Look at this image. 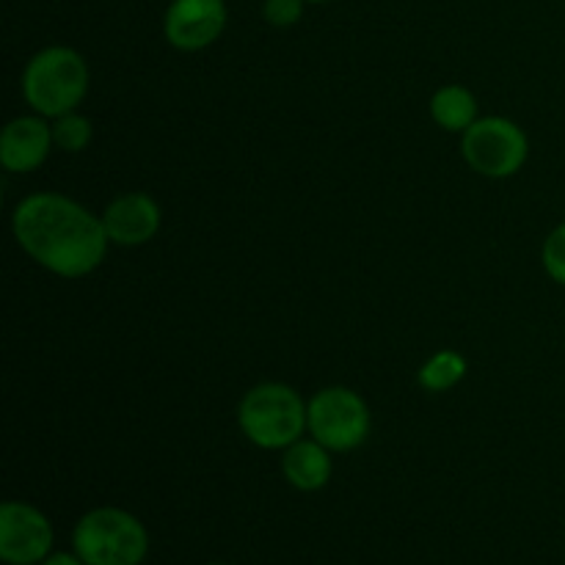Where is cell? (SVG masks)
<instances>
[{
	"mask_svg": "<svg viewBox=\"0 0 565 565\" xmlns=\"http://www.w3.org/2000/svg\"><path fill=\"white\" fill-rule=\"evenodd\" d=\"M11 226L28 257L64 279L94 274L110 243L103 218L61 193H31L22 199Z\"/></svg>",
	"mask_w": 565,
	"mask_h": 565,
	"instance_id": "obj_1",
	"label": "cell"
},
{
	"mask_svg": "<svg viewBox=\"0 0 565 565\" xmlns=\"http://www.w3.org/2000/svg\"><path fill=\"white\" fill-rule=\"evenodd\" d=\"M22 94L33 114L58 119L72 114L88 94V64L72 47H44L22 72Z\"/></svg>",
	"mask_w": 565,
	"mask_h": 565,
	"instance_id": "obj_2",
	"label": "cell"
},
{
	"mask_svg": "<svg viewBox=\"0 0 565 565\" xmlns=\"http://www.w3.org/2000/svg\"><path fill=\"white\" fill-rule=\"evenodd\" d=\"M237 423L248 441L263 450H287L309 428V406L287 384H259L246 392Z\"/></svg>",
	"mask_w": 565,
	"mask_h": 565,
	"instance_id": "obj_3",
	"label": "cell"
},
{
	"mask_svg": "<svg viewBox=\"0 0 565 565\" xmlns=\"http://www.w3.org/2000/svg\"><path fill=\"white\" fill-rule=\"evenodd\" d=\"M72 546L86 565H141L149 552V535L132 513L94 508L75 524Z\"/></svg>",
	"mask_w": 565,
	"mask_h": 565,
	"instance_id": "obj_4",
	"label": "cell"
},
{
	"mask_svg": "<svg viewBox=\"0 0 565 565\" xmlns=\"http://www.w3.org/2000/svg\"><path fill=\"white\" fill-rule=\"evenodd\" d=\"M461 152L478 174L502 180V177H513L527 163L530 141L516 121L486 116L463 132Z\"/></svg>",
	"mask_w": 565,
	"mask_h": 565,
	"instance_id": "obj_5",
	"label": "cell"
},
{
	"mask_svg": "<svg viewBox=\"0 0 565 565\" xmlns=\"http://www.w3.org/2000/svg\"><path fill=\"white\" fill-rule=\"evenodd\" d=\"M309 434L331 452L356 450L370 434L367 403L348 386H326L309 401Z\"/></svg>",
	"mask_w": 565,
	"mask_h": 565,
	"instance_id": "obj_6",
	"label": "cell"
},
{
	"mask_svg": "<svg viewBox=\"0 0 565 565\" xmlns=\"http://www.w3.org/2000/svg\"><path fill=\"white\" fill-rule=\"evenodd\" d=\"M53 550V524L28 502L0 508V557L9 565H39Z\"/></svg>",
	"mask_w": 565,
	"mask_h": 565,
	"instance_id": "obj_7",
	"label": "cell"
},
{
	"mask_svg": "<svg viewBox=\"0 0 565 565\" xmlns=\"http://www.w3.org/2000/svg\"><path fill=\"white\" fill-rule=\"evenodd\" d=\"M226 28L224 0H171L163 31L171 47L196 53L210 47Z\"/></svg>",
	"mask_w": 565,
	"mask_h": 565,
	"instance_id": "obj_8",
	"label": "cell"
},
{
	"mask_svg": "<svg viewBox=\"0 0 565 565\" xmlns=\"http://www.w3.org/2000/svg\"><path fill=\"white\" fill-rule=\"evenodd\" d=\"M99 218H103L110 243L143 246L158 235L163 215L149 193H125V196L114 199Z\"/></svg>",
	"mask_w": 565,
	"mask_h": 565,
	"instance_id": "obj_9",
	"label": "cell"
},
{
	"mask_svg": "<svg viewBox=\"0 0 565 565\" xmlns=\"http://www.w3.org/2000/svg\"><path fill=\"white\" fill-rule=\"evenodd\" d=\"M50 147H53V127L44 121V116H17L0 136V163L6 171L25 174L47 160Z\"/></svg>",
	"mask_w": 565,
	"mask_h": 565,
	"instance_id": "obj_10",
	"label": "cell"
},
{
	"mask_svg": "<svg viewBox=\"0 0 565 565\" xmlns=\"http://www.w3.org/2000/svg\"><path fill=\"white\" fill-rule=\"evenodd\" d=\"M281 472L298 491H320L331 480V450L318 439H298L285 450Z\"/></svg>",
	"mask_w": 565,
	"mask_h": 565,
	"instance_id": "obj_11",
	"label": "cell"
},
{
	"mask_svg": "<svg viewBox=\"0 0 565 565\" xmlns=\"http://www.w3.org/2000/svg\"><path fill=\"white\" fill-rule=\"evenodd\" d=\"M430 116L450 132H467L478 121V103L463 86H445L430 99Z\"/></svg>",
	"mask_w": 565,
	"mask_h": 565,
	"instance_id": "obj_12",
	"label": "cell"
},
{
	"mask_svg": "<svg viewBox=\"0 0 565 565\" xmlns=\"http://www.w3.org/2000/svg\"><path fill=\"white\" fill-rule=\"evenodd\" d=\"M467 375V359L456 351H439L419 370V384L430 392L452 390Z\"/></svg>",
	"mask_w": 565,
	"mask_h": 565,
	"instance_id": "obj_13",
	"label": "cell"
},
{
	"mask_svg": "<svg viewBox=\"0 0 565 565\" xmlns=\"http://www.w3.org/2000/svg\"><path fill=\"white\" fill-rule=\"evenodd\" d=\"M92 141V121L81 114H66L58 116L53 125V143L64 152H83Z\"/></svg>",
	"mask_w": 565,
	"mask_h": 565,
	"instance_id": "obj_14",
	"label": "cell"
},
{
	"mask_svg": "<svg viewBox=\"0 0 565 565\" xmlns=\"http://www.w3.org/2000/svg\"><path fill=\"white\" fill-rule=\"evenodd\" d=\"M541 259H544V268L552 276V281L565 287V224L550 232V237L544 241Z\"/></svg>",
	"mask_w": 565,
	"mask_h": 565,
	"instance_id": "obj_15",
	"label": "cell"
},
{
	"mask_svg": "<svg viewBox=\"0 0 565 565\" xmlns=\"http://www.w3.org/2000/svg\"><path fill=\"white\" fill-rule=\"evenodd\" d=\"M307 0H265L263 17L274 28H290L301 20Z\"/></svg>",
	"mask_w": 565,
	"mask_h": 565,
	"instance_id": "obj_16",
	"label": "cell"
},
{
	"mask_svg": "<svg viewBox=\"0 0 565 565\" xmlns=\"http://www.w3.org/2000/svg\"><path fill=\"white\" fill-rule=\"evenodd\" d=\"M39 565H86L77 555H66V552H55V555H47Z\"/></svg>",
	"mask_w": 565,
	"mask_h": 565,
	"instance_id": "obj_17",
	"label": "cell"
},
{
	"mask_svg": "<svg viewBox=\"0 0 565 565\" xmlns=\"http://www.w3.org/2000/svg\"><path fill=\"white\" fill-rule=\"evenodd\" d=\"M307 3H326V0H307Z\"/></svg>",
	"mask_w": 565,
	"mask_h": 565,
	"instance_id": "obj_18",
	"label": "cell"
},
{
	"mask_svg": "<svg viewBox=\"0 0 565 565\" xmlns=\"http://www.w3.org/2000/svg\"><path fill=\"white\" fill-rule=\"evenodd\" d=\"M210 565H224V563H210Z\"/></svg>",
	"mask_w": 565,
	"mask_h": 565,
	"instance_id": "obj_19",
	"label": "cell"
}]
</instances>
